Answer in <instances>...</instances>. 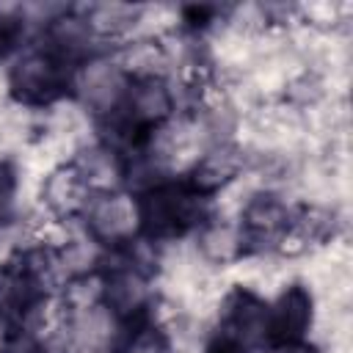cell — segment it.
I'll return each instance as SVG.
<instances>
[{
  "label": "cell",
  "mask_w": 353,
  "mask_h": 353,
  "mask_svg": "<svg viewBox=\"0 0 353 353\" xmlns=\"http://www.w3.org/2000/svg\"><path fill=\"white\" fill-rule=\"evenodd\" d=\"M80 69L41 39L22 47L6 74V94L17 108L50 110L77 88Z\"/></svg>",
  "instance_id": "2"
},
{
  "label": "cell",
  "mask_w": 353,
  "mask_h": 353,
  "mask_svg": "<svg viewBox=\"0 0 353 353\" xmlns=\"http://www.w3.org/2000/svg\"><path fill=\"white\" fill-rule=\"evenodd\" d=\"M314 323V295L303 281H290L265 306V347L306 339Z\"/></svg>",
  "instance_id": "3"
},
{
  "label": "cell",
  "mask_w": 353,
  "mask_h": 353,
  "mask_svg": "<svg viewBox=\"0 0 353 353\" xmlns=\"http://www.w3.org/2000/svg\"><path fill=\"white\" fill-rule=\"evenodd\" d=\"M19 168L14 160L0 157V229L8 226L17 215V204H19Z\"/></svg>",
  "instance_id": "6"
},
{
  "label": "cell",
  "mask_w": 353,
  "mask_h": 353,
  "mask_svg": "<svg viewBox=\"0 0 353 353\" xmlns=\"http://www.w3.org/2000/svg\"><path fill=\"white\" fill-rule=\"evenodd\" d=\"M201 353H251V347L243 345L240 339H234L232 334L212 328V334H210V336L204 339V345H201Z\"/></svg>",
  "instance_id": "7"
},
{
  "label": "cell",
  "mask_w": 353,
  "mask_h": 353,
  "mask_svg": "<svg viewBox=\"0 0 353 353\" xmlns=\"http://www.w3.org/2000/svg\"><path fill=\"white\" fill-rule=\"evenodd\" d=\"M110 353H174V339L157 314H146L141 320L116 325Z\"/></svg>",
  "instance_id": "4"
},
{
  "label": "cell",
  "mask_w": 353,
  "mask_h": 353,
  "mask_svg": "<svg viewBox=\"0 0 353 353\" xmlns=\"http://www.w3.org/2000/svg\"><path fill=\"white\" fill-rule=\"evenodd\" d=\"M135 240L146 245H171L199 234L212 223L215 196L199 188L188 174L163 176L135 196Z\"/></svg>",
  "instance_id": "1"
},
{
  "label": "cell",
  "mask_w": 353,
  "mask_h": 353,
  "mask_svg": "<svg viewBox=\"0 0 353 353\" xmlns=\"http://www.w3.org/2000/svg\"><path fill=\"white\" fill-rule=\"evenodd\" d=\"M25 30H28V19H25V8H11V6H0V66L11 63L19 50L25 47Z\"/></svg>",
  "instance_id": "5"
},
{
  "label": "cell",
  "mask_w": 353,
  "mask_h": 353,
  "mask_svg": "<svg viewBox=\"0 0 353 353\" xmlns=\"http://www.w3.org/2000/svg\"><path fill=\"white\" fill-rule=\"evenodd\" d=\"M268 353H323L312 339H292V342H279L270 345Z\"/></svg>",
  "instance_id": "8"
}]
</instances>
